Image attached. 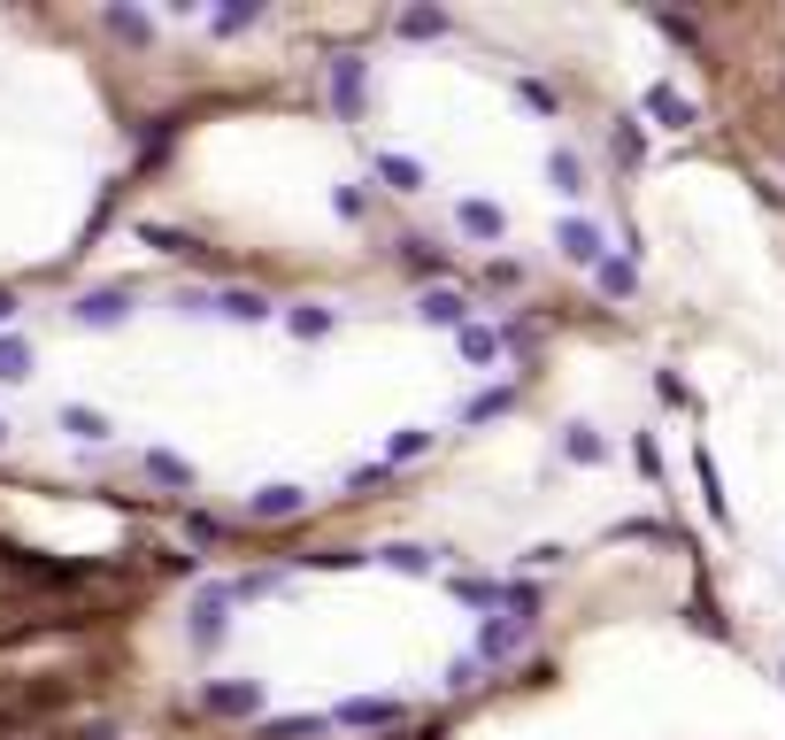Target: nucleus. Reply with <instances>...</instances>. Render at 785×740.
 Returning a JSON list of instances; mask_svg holds the SVG:
<instances>
[{
    "label": "nucleus",
    "mask_w": 785,
    "mask_h": 740,
    "mask_svg": "<svg viewBox=\"0 0 785 740\" xmlns=\"http://www.w3.org/2000/svg\"><path fill=\"white\" fill-rule=\"evenodd\" d=\"M231 602H239V587H201V602H193V648H224L231 640Z\"/></svg>",
    "instance_id": "obj_1"
},
{
    "label": "nucleus",
    "mask_w": 785,
    "mask_h": 740,
    "mask_svg": "<svg viewBox=\"0 0 785 740\" xmlns=\"http://www.w3.org/2000/svg\"><path fill=\"white\" fill-rule=\"evenodd\" d=\"M555 247H562L570 263L600 271V224H593V216H562V224H555Z\"/></svg>",
    "instance_id": "obj_2"
},
{
    "label": "nucleus",
    "mask_w": 785,
    "mask_h": 740,
    "mask_svg": "<svg viewBox=\"0 0 785 740\" xmlns=\"http://www.w3.org/2000/svg\"><path fill=\"white\" fill-rule=\"evenodd\" d=\"M124 316H131V293H124V286L77 293V324H101V333H109V324H124Z\"/></svg>",
    "instance_id": "obj_3"
},
{
    "label": "nucleus",
    "mask_w": 785,
    "mask_h": 740,
    "mask_svg": "<svg viewBox=\"0 0 785 740\" xmlns=\"http://www.w3.org/2000/svg\"><path fill=\"white\" fill-rule=\"evenodd\" d=\"M331 109H339V116L363 109V54H339V62H331Z\"/></svg>",
    "instance_id": "obj_4"
},
{
    "label": "nucleus",
    "mask_w": 785,
    "mask_h": 740,
    "mask_svg": "<svg viewBox=\"0 0 785 740\" xmlns=\"http://www.w3.org/2000/svg\"><path fill=\"white\" fill-rule=\"evenodd\" d=\"M308 510V493L301 486H262L254 502H246V517H262V525H278V517H301Z\"/></svg>",
    "instance_id": "obj_5"
},
{
    "label": "nucleus",
    "mask_w": 785,
    "mask_h": 740,
    "mask_svg": "<svg viewBox=\"0 0 785 740\" xmlns=\"http://www.w3.org/2000/svg\"><path fill=\"white\" fill-rule=\"evenodd\" d=\"M523 632H532V617H485V625H478V655L493 664V655L523 648Z\"/></svg>",
    "instance_id": "obj_6"
},
{
    "label": "nucleus",
    "mask_w": 785,
    "mask_h": 740,
    "mask_svg": "<svg viewBox=\"0 0 785 740\" xmlns=\"http://www.w3.org/2000/svg\"><path fill=\"white\" fill-rule=\"evenodd\" d=\"M416 316H423V324H455V333H463V324H470V301H463L455 286H431V293L416 301Z\"/></svg>",
    "instance_id": "obj_7"
},
{
    "label": "nucleus",
    "mask_w": 785,
    "mask_h": 740,
    "mask_svg": "<svg viewBox=\"0 0 785 740\" xmlns=\"http://www.w3.org/2000/svg\"><path fill=\"white\" fill-rule=\"evenodd\" d=\"M647 116H655L662 131H685V124H693V101H685L678 86H647Z\"/></svg>",
    "instance_id": "obj_8"
},
{
    "label": "nucleus",
    "mask_w": 785,
    "mask_h": 740,
    "mask_svg": "<svg viewBox=\"0 0 785 740\" xmlns=\"http://www.w3.org/2000/svg\"><path fill=\"white\" fill-rule=\"evenodd\" d=\"M393 717H401V702H385V694H363V702L331 710V725H393Z\"/></svg>",
    "instance_id": "obj_9"
},
{
    "label": "nucleus",
    "mask_w": 785,
    "mask_h": 740,
    "mask_svg": "<svg viewBox=\"0 0 785 740\" xmlns=\"http://www.w3.org/2000/svg\"><path fill=\"white\" fill-rule=\"evenodd\" d=\"M455 224H463L470 239H501V231H508V216H501V201H463V209H455Z\"/></svg>",
    "instance_id": "obj_10"
},
{
    "label": "nucleus",
    "mask_w": 785,
    "mask_h": 740,
    "mask_svg": "<svg viewBox=\"0 0 785 740\" xmlns=\"http://www.w3.org/2000/svg\"><path fill=\"white\" fill-rule=\"evenodd\" d=\"M208 710H216V717H254V710H262V687H246V679L208 687Z\"/></svg>",
    "instance_id": "obj_11"
},
{
    "label": "nucleus",
    "mask_w": 785,
    "mask_h": 740,
    "mask_svg": "<svg viewBox=\"0 0 785 740\" xmlns=\"http://www.w3.org/2000/svg\"><path fill=\"white\" fill-rule=\"evenodd\" d=\"M216 309H224V316H239V324H262V316H270V301H262L254 286H224V293H216Z\"/></svg>",
    "instance_id": "obj_12"
},
{
    "label": "nucleus",
    "mask_w": 785,
    "mask_h": 740,
    "mask_svg": "<svg viewBox=\"0 0 785 740\" xmlns=\"http://www.w3.org/2000/svg\"><path fill=\"white\" fill-rule=\"evenodd\" d=\"M378 178H385L393 193H423V162H416V154H385V162H378Z\"/></svg>",
    "instance_id": "obj_13"
},
{
    "label": "nucleus",
    "mask_w": 785,
    "mask_h": 740,
    "mask_svg": "<svg viewBox=\"0 0 785 740\" xmlns=\"http://www.w3.org/2000/svg\"><path fill=\"white\" fill-rule=\"evenodd\" d=\"M547 178H555V193H570V201H578V193H585V162H578L570 147H555V154H547Z\"/></svg>",
    "instance_id": "obj_14"
},
{
    "label": "nucleus",
    "mask_w": 785,
    "mask_h": 740,
    "mask_svg": "<svg viewBox=\"0 0 785 740\" xmlns=\"http://www.w3.org/2000/svg\"><path fill=\"white\" fill-rule=\"evenodd\" d=\"M455 348H463V363H493V355H501V333H493V324H463Z\"/></svg>",
    "instance_id": "obj_15"
},
{
    "label": "nucleus",
    "mask_w": 785,
    "mask_h": 740,
    "mask_svg": "<svg viewBox=\"0 0 785 740\" xmlns=\"http://www.w3.org/2000/svg\"><path fill=\"white\" fill-rule=\"evenodd\" d=\"M31 378V348L16 333H0V386H24Z\"/></svg>",
    "instance_id": "obj_16"
},
{
    "label": "nucleus",
    "mask_w": 785,
    "mask_h": 740,
    "mask_svg": "<svg viewBox=\"0 0 785 740\" xmlns=\"http://www.w3.org/2000/svg\"><path fill=\"white\" fill-rule=\"evenodd\" d=\"M693 478H701V493H709V510H717V517H732V510H724V478H717V455H709V440H701V448H693Z\"/></svg>",
    "instance_id": "obj_17"
},
{
    "label": "nucleus",
    "mask_w": 785,
    "mask_h": 740,
    "mask_svg": "<svg viewBox=\"0 0 785 740\" xmlns=\"http://www.w3.org/2000/svg\"><path fill=\"white\" fill-rule=\"evenodd\" d=\"M62 432H69V440H109V417H101V409H77V401H69V409H62Z\"/></svg>",
    "instance_id": "obj_18"
},
{
    "label": "nucleus",
    "mask_w": 785,
    "mask_h": 740,
    "mask_svg": "<svg viewBox=\"0 0 785 740\" xmlns=\"http://www.w3.org/2000/svg\"><path fill=\"white\" fill-rule=\"evenodd\" d=\"M562 455H570V463H600V455H608V440H600L593 425H570V432H562Z\"/></svg>",
    "instance_id": "obj_19"
},
{
    "label": "nucleus",
    "mask_w": 785,
    "mask_h": 740,
    "mask_svg": "<svg viewBox=\"0 0 785 740\" xmlns=\"http://www.w3.org/2000/svg\"><path fill=\"white\" fill-rule=\"evenodd\" d=\"M593 278H600V293H608V301H624V293L640 286V271H632V263H600Z\"/></svg>",
    "instance_id": "obj_20"
},
{
    "label": "nucleus",
    "mask_w": 785,
    "mask_h": 740,
    "mask_svg": "<svg viewBox=\"0 0 785 740\" xmlns=\"http://www.w3.org/2000/svg\"><path fill=\"white\" fill-rule=\"evenodd\" d=\"M293 333H301V340H324V333H331V309H324V301H301V309H293Z\"/></svg>",
    "instance_id": "obj_21"
},
{
    "label": "nucleus",
    "mask_w": 785,
    "mask_h": 740,
    "mask_svg": "<svg viewBox=\"0 0 785 740\" xmlns=\"http://www.w3.org/2000/svg\"><path fill=\"white\" fill-rule=\"evenodd\" d=\"M478 679H485V655H478V648L447 664V687H455V694H463V687H478Z\"/></svg>",
    "instance_id": "obj_22"
},
{
    "label": "nucleus",
    "mask_w": 785,
    "mask_h": 740,
    "mask_svg": "<svg viewBox=\"0 0 785 740\" xmlns=\"http://www.w3.org/2000/svg\"><path fill=\"white\" fill-rule=\"evenodd\" d=\"M431 32H447L440 9H408V16H401V39H431Z\"/></svg>",
    "instance_id": "obj_23"
},
{
    "label": "nucleus",
    "mask_w": 785,
    "mask_h": 740,
    "mask_svg": "<svg viewBox=\"0 0 785 740\" xmlns=\"http://www.w3.org/2000/svg\"><path fill=\"white\" fill-rule=\"evenodd\" d=\"M139 239H147V247H162V255H193V239H186V231H169V224H147Z\"/></svg>",
    "instance_id": "obj_24"
},
{
    "label": "nucleus",
    "mask_w": 785,
    "mask_h": 740,
    "mask_svg": "<svg viewBox=\"0 0 785 740\" xmlns=\"http://www.w3.org/2000/svg\"><path fill=\"white\" fill-rule=\"evenodd\" d=\"M423 448H431V432H416V425H408V432H393V440H385V455H393V463H416V455H423Z\"/></svg>",
    "instance_id": "obj_25"
},
{
    "label": "nucleus",
    "mask_w": 785,
    "mask_h": 740,
    "mask_svg": "<svg viewBox=\"0 0 785 740\" xmlns=\"http://www.w3.org/2000/svg\"><path fill=\"white\" fill-rule=\"evenodd\" d=\"M147 478H162V486H193V471H186L178 455H147Z\"/></svg>",
    "instance_id": "obj_26"
},
{
    "label": "nucleus",
    "mask_w": 785,
    "mask_h": 740,
    "mask_svg": "<svg viewBox=\"0 0 785 740\" xmlns=\"http://www.w3.org/2000/svg\"><path fill=\"white\" fill-rule=\"evenodd\" d=\"M378 563H385V570H431V555H423V548H385Z\"/></svg>",
    "instance_id": "obj_27"
},
{
    "label": "nucleus",
    "mask_w": 785,
    "mask_h": 740,
    "mask_svg": "<svg viewBox=\"0 0 785 740\" xmlns=\"http://www.w3.org/2000/svg\"><path fill=\"white\" fill-rule=\"evenodd\" d=\"M308 732H324V717H278L270 725V740H308Z\"/></svg>",
    "instance_id": "obj_28"
},
{
    "label": "nucleus",
    "mask_w": 785,
    "mask_h": 740,
    "mask_svg": "<svg viewBox=\"0 0 785 740\" xmlns=\"http://www.w3.org/2000/svg\"><path fill=\"white\" fill-rule=\"evenodd\" d=\"M516 101H523V109H540V116H555V93L540 86V77H532V86H516Z\"/></svg>",
    "instance_id": "obj_29"
},
{
    "label": "nucleus",
    "mask_w": 785,
    "mask_h": 740,
    "mask_svg": "<svg viewBox=\"0 0 785 740\" xmlns=\"http://www.w3.org/2000/svg\"><path fill=\"white\" fill-rule=\"evenodd\" d=\"M262 9H224V16H208V32H246Z\"/></svg>",
    "instance_id": "obj_30"
},
{
    "label": "nucleus",
    "mask_w": 785,
    "mask_h": 740,
    "mask_svg": "<svg viewBox=\"0 0 785 740\" xmlns=\"http://www.w3.org/2000/svg\"><path fill=\"white\" fill-rule=\"evenodd\" d=\"M632 455H640V471H647V478L662 471V448H655V432H640V440H632Z\"/></svg>",
    "instance_id": "obj_31"
},
{
    "label": "nucleus",
    "mask_w": 785,
    "mask_h": 740,
    "mask_svg": "<svg viewBox=\"0 0 785 740\" xmlns=\"http://www.w3.org/2000/svg\"><path fill=\"white\" fill-rule=\"evenodd\" d=\"M9 316H16V293H0V324H9Z\"/></svg>",
    "instance_id": "obj_32"
},
{
    "label": "nucleus",
    "mask_w": 785,
    "mask_h": 740,
    "mask_svg": "<svg viewBox=\"0 0 785 740\" xmlns=\"http://www.w3.org/2000/svg\"><path fill=\"white\" fill-rule=\"evenodd\" d=\"M0 432H9V425H0Z\"/></svg>",
    "instance_id": "obj_33"
}]
</instances>
